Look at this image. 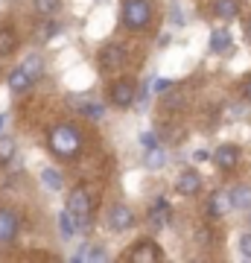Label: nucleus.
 <instances>
[{
  "mask_svg": "<svg viewBox=\"0 0 251 263\" xmlns=\"http://www.w3.org/2000/svg\"><path fill=\"white\" fill-rule=\"evenodd\" d=\"M108 222H111L114 231H126V228L134 226V214H131L126 205H114L111 214H108Z\"/></svg>",
  "mask_w": 251,
  "mask_h": 263,
  "instance_id": "obj_11",
  "label": "nucleus"
},
{
  "mask_svg": "<svg viewBox=\"0 0 251 263\" xmlns=\"http://www.w3.org/2000/svg\"><path fill=\"white\" fill-rule=\"evenodd\" d=\"M79 111H82L85 117H91V120H103V117H105V105H100V103H85V105H79Z\"/></svg>",
  "mask_w": 251,
  "mask_h": 263,
  "instance_id": "obj_23",
  "label": "nucleus"
},
{
  "mask_svg": "<svg viewBox=\"0 0 251 263\" xmlns=\"http://www.w3.org/2000/svg\"><path fill=\"white\" fill-rule=\"evenodd\" d=\"M3 126H6V114H0V132H3Z\"/></svg>",
  "mask_w": 251,
  "mask_h": 263,
  "instance_id": "obj_33",
  "label": "nucleus"
},
{
  "mask_svg": "<svg viewBox=\"0 0 251 263\" xmlns=\"http://www.w3.org/2000/svg\"><path fill=\"white\" fill-rule=\"evenodd\" d=\"M245 35L251 38V21H248V24H245Z\"/></svg>",
  "mask_w": 251,
  "mask_h": 263,
  "instance_id": "obj_34",
  "label": "nucleus"
},
{
  "mask_svg": "<svg viewBox=\"0 0 251 263\" xmlns=\"http://www.w3.org/2000/svg\"><path fill=\"white\" fill-rule=\"evenodd\" d=\"M41 181H44V187L47 190H53V193H59L62 190V173L53 167H47L44 173H41Z\"/></svg>",
  "mask_w": 251,
  "mask_h": 263,
  "instance_id": "obj_18",
  "label": "nucleus"
},
{
  "mask_svg": "<svg viewBox=\"0 0 251 263\" xmlns=\"http://www.w3.org/2000/svg\"><path fill=\"white\" fill-rule=\"evenodd\" d=\"M146 167L149 170H158V167H164V161H167V152L161 149V146H152V149H146Z\"/></svg>",
  "mask_w": 251,
  "mask_h": 263,
  "instance_id": "obj_19",
  "label": "nucleus"
},
{
  "mask_svg": "<svg viewBox=\"0 0 251 263\" xmlns=\"http://www.w3.org/2000/svg\"><path fill=\"white\" fill-rule=\"evenodd\" d=\"M29 85H32V79H29V73L24 70V67H15L9 73V91H15V94H24Z\"/></svg>",
  "mask_w": 251,
  "mask_h": 263,
  "instance_id": "obj_16",
  "label": "nucleus"
},
{
  "mask_svg": "<svg viewBox=\"0 0 251 263\" xmlns=\"http://www.w3.org/2000/svg\"><path fill=\"white\" fill-rule=\"evenodd\" d=\"M240 254L242 257H251V231L240 234Z\"/></svg>",
  "mask_w": 251,
  "mask_h": 263,
  "instance_id": "obj_27",
  "label": "nucleus"
},
{
  "mask_svg": "<svg viewBox=\"0 0 251 263\" xmlns=\"http://www.w3.org/2000/svg\"><path fill=\"white\" fill-rule=\"evenodd\" d=\"M214 12L225 21H234L240 15V3L237 0H214Z\"/></svg>",
  "mask_w": 251,
  "mask_h": 263,
  "instance_id": "obj_17",
  "label": "nucleus"
},
{
  "mask_svg": "<svg viewBox=\"0 0 251 263\" xmlns=\"http://www.w3.org/2000/svg\"><path fill=\"white\" fill-rule=\"evenodd\" d=\"M210 50H214V53H228V50H231V32L225 27L210 32Z\"/></svg>",
  "mask_w": 251,
  "mask_h": 263,
  "instance_id": "obj_15",
  "label": "nucleus"
},
{
  "mask_svg": "<svg viewBox=\"0 0 251 263\" xmlns=\"http://www.w3.org/2000/svg\"><path fill=\"white\" fill-rule=\"evenodd\" d=\"M123 62H126V50L120 44H105L100 50V67H103L105 73H111V70H120Z\"/></svg>",
  "mask_w": 251,
  "mask_h": 263,
  "instance_id": "obj_6",
  "label": "nucleus"
},
{
  "mask_svg": "<svg viewBox=\"0 0 251 263\" xmlns=\"http://www.w3.org/2000/svg\"><path fill=\"white\" fill-rule=\"evenodd\" d=\"M18 50V35H15V29L12 27H0V59L12 56Z\"/></svg>",
  "mask_w": 251,
  "mask_h": 263,
  "instance_id": "obj_13",
  "label": "nucleus"
},
{
  "mask_svg": "<svg viewBox=\"0 0 251 263\" xmlns=\"http://www.w3.org/2000/svg\"><path fill=\"white\" fill-rule=\"evenodd\" d=\"M21 67H24V70L29 73V79H32V82H35L38 76H41V70H44V65H41V59H38V56H29Z\"/></svg>",
  "mask_w": 251,
  "mask_h": 263,
  "instance_id": "obj_24",
  "label": "nucleus"
},
{
  "mask_svg": "<svg viewBox=\"0 0 251 263\" xmlns=\"http://www.w3.org/2000/svg\"><path fill=\"white\" fill-rule=\"evenodd\" d=\"M193 240H196V246H207L210 243V231H207V228H199L193 234Z\"/></svg>",
  "mask_w": 251,
  "mask_h": 263,
  "instance_id": "obj_29",
  "label": "nucleus"
},
{
  "mask_svg": "<svg viewBox=\"0 0 251 263\" xmlns=\"http://www.w3.org/2000/svg\"><path fill=\"white\" fill-rule=\"evenodd\" d=\"M53 35H59V24H56V21H44V24L38 27V32H35V38L41 41V44H47Z\"/></svg>",
  "mask_w": 251,
  "mask_h": 263,
  "instance_id": "obj_20",
  "label": "nucleus"
},
{
  "mask_svg": "<svg viewBox=\"0 0 251 263\" xmlns=\"http://www.w3.org/2000/svg\"><path fill=\"white\" fill-rule=\"evenodd\" d=\"M164 94H167V91H164ZM164 105H167L169 111H172V108H184V105H187V94H184V91H172V94L164 97Z\"/></svg>",
  "mask_w": 251,
  "mask_h": 263,
  "instance_id": "obj_22",
  "label": "nucleus"
},
{
  "mask_svg": "<svg viewBox=\"0 0 251 263\" xmlns=\"http://www.w3.org/2000/svg\"><path fill=\"white\" fill-rule=\"evenodd\" d=\"M18 228H21L18 214L9 211V208H0V243H3V246L12 243V240L18 237Z\"/></svg>",
  "mask_w": 251,
  "mask_h": 263,
  "instance_id": "obj_8",
  "label": "nucleus"
},
{
  "mask_svg": "<svg viewBox=\"0 0 251 263\" xmlns=\"http://www.w3.org/2000/svg\"><path fill=\"white\" fill-rule=\"evenodd\" d=\"M47 146H50V152H53L56 158L70 161V158L79 155V149H82V138H79V132H76L70 123H59V126H53L50 135H47Z\"/></svg>",
  "mask_w": 251,
  "mask_h": 263,
  "instance_id": "obj_1",
  "label": "nucleus"
},
{
  "mask_svg": "<svg viewBox=\"0 0 251 263\" xmlns=\"http://www.w3.org/2000/svg\"><path fill=\"white\" fill-rule=\"evenodd\" d=\"M169 88H172V79H155V91H158V94H164Z\"/></svg>",
  "mask_w": 251,
  "mask_h": 263,
  "instance_id": "obj_30",
  "label": "nucleus"
},
{
  "mask_svg": "<svg viewBox=\"0 0 251 263\" xmlns=\"http://www.w3.org/2000/svg\"><path fill=\"white\" fill-rule=\"evenodd\" d=\"M12 155H15V141L9 135H0V164H9Z\"/></svg>",
  "mask_w": 251,
  "mask_h": 263,
  "instance_id": "obj_21",
  "label": "nucleus"
},
{
  "mask_svg": "<svg viewBox=\"0 0 251 263\" xmlns=\"http://www.w3.org/2000/svg\"><path fill=\"white\" fill-rule=\"evenodd\" d=\"M207 158H210V152H207V149H199V152H193V161H196V164H202V161H207Z\"/></svg>",
  "mask_w": 251,
  "mask_h": 263,
  "instance_id": "obj_32",
  "label": "nucleus"
},
{
  "mask_svg": "<svg viewBox=\"0 0 251 263\" xmlns=\"http://www.w3.org/2000/svg\"><path fill=\"white\" fill-rule=\"evenodd\" d=\"M65 211L73 216V222H76V219H91V214H93V199H91V193H88L85 187L70 190Z\"/></svg>",
  "mask_w": 251,
  "mask_h": 263,
  "instance_id": "obj_3",
  "label": "nucleus"
},
{
  "mask_svg": "<svg viewBox=\"0 0 251 263\" xmlns=\"http://www.w3.org/2000/svg\"><path fill=\"white\" fill-rule=\"evenodd\" d=\"M231 211V196H228V190H216L210 202H207V214L210 216H225Z\"/></svg>",
  "mask_w": 251,
  "mask_h": 263,
  "instance_id": "obj_12",
  "label": "nucleus"
},
{
  "mask_svg": "<svg viewBox=\"0 0 251 263\" xmlns=\"http://www.w3.org/2000/svg\"><path fill=\"white\" fill-rule=\"evenodd\" d=\"M228 196H231V208H251V184H237L234 190H228Z\"/></svg>",
  "mask_w": 251,
  "mask_h": 263,
  "instance_id": "obj_14",
  "label": "nucleus"
},
{
  "mask_svg": "<svg viewBox=\"0 0 251 263\" xmlns=\"http://www.w3.org/2000/svg\"><path fill=\"white\" fill-rule=\"evenodd\" d=\"M59 228H62V234H65V237H73L76 234L73 216L67 214V211H62V214H59Z\"/></svg>",
  "mask_w": 251,
  "mask_h": 263,
  "instance_id": "obj_25",
  "label": "nucleus"
},
{
  "mask_svg": "<svg viewBox=\"0 0 251 263\" xmlns=\"http://www.w3.org/2000/svg\"><path fill=\"white\" fill-rule=\"evenodd\" d=\"M120 18L129 29L149 27V21H152V3H149V0H123Z\"/></svg>",
  "mask_w": 251,
  "mask_h": 263,
  "instance_id": "obj_2",
  "label": "nucleus"
},
{
  "mask_svg": "<svg viewBox=\"0 0 251 263\" xmlns=\"http://www.w3.org/2000/svg\"><path fill=\"white\" fill-rule=\"evenodd\" d=\"M140 143H143L146 149H152V146H158V135H155V132H143V135H140Z\"/></svg>",
  "mask_w": 251,
  "mask_h": 263,
  "instance_id": "obj_28",
  "label": "nucleus"
},
{
  "mask_svg": "<svg viewBox=\"0 0 251 263\" xmlns=\"http://www.w3.org/2000/svg\"><path fill=\"white\" fill-rule=\"evenodd\" d=\"M210 161H214L219 170H234L237 167V161H240V149H237L234 143H222L219 149L210 152Z\"/></svg>",
  "mask_w": 251,
  "mask_h": 263,
  "instance_id": "obj_9",
  "label": "nucleus"
},
{
  "mask_svg": "<svg viewBox=\"0 0 251 263\" xmlns=\"http://www.w3.org/2000/svg\"><path fill=\"white\" fill-rule=\"evenodd\" d=\"M169 219H172V208H169V202L164 196H158L152 202V208H149V226H152V231H161Z\"/></svg>",
  "mask_w": 251,
  "mask_h": 263,
  "instance_id": "obj_7",
  "label": "nucleus"
},
{
  "mask_svg": "<svg viewBox=\"0 0 251 263\" xmlns=\"http://www.w3.org/2000/svg\"><path fill=\"white\" fill-rule=\"evenodd\" d=\"M176 190L181 196H196V193L202 190V176H199V170H184V173L178 176Z\"/></svg>",
  "mask_w": 251,
  "mask_h": 263,
  "instance_id": "obj_10",
  "label": "nucleus"
},
{
  "mask_svg": "<svg viewBox=\"0 0 251 263\" xmlns=\"http://www.w3.org/2000/svg\"><path fill=\"white\" fill-rule=\"evenodd\" d=\"M242 97L251 103V76H245V79H242Z\"/></svg>",
  "mask_w": 251,
  "mask_h": 263,
  "instance_id": "obj_31",
  "label": "nucleus"
},
{
  "mask_svg": "<svg viewBox=\"0 0 251 263\" xmlns=\"http://www.w3.org/2000/svg\"><path fill=\"white\" fill-rule=\"evenodd\" d=\"M59 3H62V0H35V12L44 15V18H50V15L59 9Z\"/></svg>",
  "mask_w": 251,
  "mask_h": 263,
  "instance_id": "obj_26",
  "label": "nucleus"
},
{
  "mask_svg": "<svg viewBox=\"0 0 251 263\" xmlns=\"http://www.w3.org/2000/svg\"><path fill=\"white\" fill-rule=\"evenodd\" d=\"M129 260L131 263H158V260H164V254H161L155 240H138V243L131 246Z\"/></svg>",
  "mask_w": 251,
  "mask_h": 263,
  "instance_id": "obj_5",
  "label": "nucleus"
},
{
  "mask_svg": "<svg viewBox=\"0 0 251 263\" xmlns=\"http://www.w3.org/2000/svg\"><path fill=\"white\" fill-rule=\"evenodd\" d=\"M134 94H138V88H134V79H117V82L111 85V91H108V100H111V105H117V108H129V105H134Z\"/></svg>",
  "mask_w": 251,
  "mask_h": 263,
  "instance_id": "obj_4",
  "label": "nucleus"
}]
</instances>
